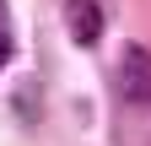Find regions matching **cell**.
Returning <instances> with one entry per match:
<instances>
[{"label": "cell", "instance_id": "1", "mask_svg": "<svg viewBox=\"0 0 151 146\" xmlns=\"http://www.w3.org/2000/svg\"><path fill=\"white\" fill-rule=\"evenodd\" d=\"M113 81H119L124 103H135V108H151V49L129 43V49L119 54V65H113Z\"/></svg>", "mask_w": 151, "mask_h": 146}, {"label": "cell", "instance_id": "2", "mask_svg": "<svg viewBox=\"0 0 151 146\" xmlns=\"http://www.w3.org/2000/svg\"><path fill=\"white\" fill-rule=\"evenodd\" d=\"M65 27H70L76 43H97V38H103V11H97V0H70V6H65Z\"/></svg>", "mask_w": 151, "mask_h": 146}, {"label": "cell", "instance_id": "3", "mask_svg": "<svg viewBox=\"0 0 151 146\" xmlns=\"http://www.w3.org/2000/svg\"><path fill=\"white\" fill-rule=\"evenodd\" d=\"M6 60H11V43H6V38H0V65H6Z\"/></svg>", "mask_w": 151, "mask_h": 146}]
</instances>
